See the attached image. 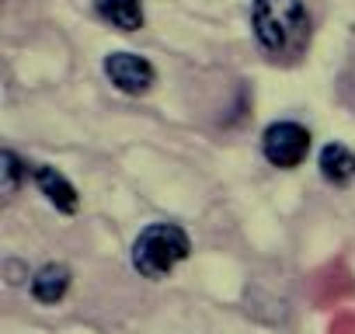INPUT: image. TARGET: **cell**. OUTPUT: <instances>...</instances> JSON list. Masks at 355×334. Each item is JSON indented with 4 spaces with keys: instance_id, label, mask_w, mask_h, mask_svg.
Segmentation results:
<instances>
[{
    "instance_id": "2",
    "label": "cell",
    "mask_w": 355,
    "mask_h": 334,
    "mask_svg": "<svg viewBox=\"0 0 355 334\" xmlns=\"http://www.w3.org/2000/svg\"><path fill=\"white\" fill-rule=\"evenodd\" d=\"M189 251L192 240L178 223H150L132 244V268L143 279H167L189 258Z\"/></svg>"
},
{
    "instance_id": "5",
    "label": "cell",
    "mask_w": 355,
    "mask_h": 334,
    "mask_svg": "<svg viewBox=\"0 0 355 334\" xmlns=\"http://www.w3.org/2000/svg\"><path fill=\"white\" fill-rule=\"evenodd\" d=\"M35 185L42 188V195L60 209V213H77V206H80V199H77V188L56 171V167H49V164H39L35 167Z\"/></svg>"
},
{
    "instance_id": "4",
    "label": "cell",
    "mask_w": 355,
    "mask_h": 334,
    "mask_svg": "<svg viewBox=\"0 0 355 334\" xmlns=\"http://www.w3.org/2000/svg\"><path fill=\"white\" fill-rule=\"evenodd\" d=\"M105 73L122 94H146L157 80V70L150 67V60L136 53H112L105 60Z\"/></svg>"
},
{
    "instance_id": "6",
    "label": "cell",
    "mask_w": 355,
    "mask_h": 334,
    "mask_svg": "<svg viewBox=\"0 0 355 334\" xmlns=\"http://www.w3.org/2000/svg\"><path fill=\"white\" fill-rule=\"evenodd\" d=\"M70 279H73V275H70V268H67V265L49 261V265H42V268L32 275V296H35L39 303L53 306V303H60V299L67 296Z\"/></svg>"
},
{
    "instance_id": "7",
    "label": "cell",
    "mask_w": 355,
    "mask_h": 334,
    "mask_svg": "<svg viewBox=\"0 0 355 334\" xmlns=\"http://www.w3.org/2000/svg\"><path fill=\"white\" fill-rule=\"evenodd\" d=\"M317 167H320V178H324V182H331V185H348V182L355 178V153H352L348 146H341V143H327V146L320 150Z\"/></svg>"
},
{
    "instance_id": "9",
    "label": "cell",
    "mask_w": 355,
    "mask_h": 334,
    "mask_svg": "<svg viewBox=\"0 0 355 334\" xmlns=\"http://www.w3.org/2000/svg\"><path fill=\"white\" fill-rule=\"evenodd\" d=\"M0 175H4V199H15L21 188V178H25V164L15 150L0 153Z\"/></svg>"
},
{
    "instance_id": "1",
    "label": "cell",
    "mask_w": 355,
    "mask_h": 334,
    "mask_svg": "<svg viewBox=\"0 0 355 334\" xmlns=\"http://www.w3.org/2000/svg\"><path fill=\"white\" fill-rule=\"evenodd\" d=\"M251 28L265 53H296L306 39L310 18L303 0H251Z\"/></svg>"
},
{
    "instance_id": "3",
    "label": "cell",
    "mask_w": 355,
    "mask_h": 334,
    "mask_svg": "<svg viewBox=\"0 0 355 334\" xmlns=\"http://www.w3.org/2000/svg\"><path fill=\"white\" fill-rule=\"evenodd\" d=\"M261 153L272 167H282V171H293L300 167L310 153V132L300 122H272L261 136Z\"/></svg>"
},
{
    "instance_id": "8",
    "label": "cell",
    "mask_w": 355,
    "mask_h": 334,
    "mask_svg": "<svg viewBox=\"0 0 355 334\" xmlns=\"http://www.w3.org/2000/svg\"><path fill=\"white\" fill-rule=\"evenodd\" d=\"M94 11L101 21H108L119 32H139L143 28V4L139 0H94Z\"/></svg>"
}]
</instances>
